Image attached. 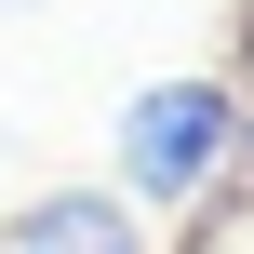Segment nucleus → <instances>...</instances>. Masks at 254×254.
Wrapping results in <instances>:
<instances>
[{
  "mask_svg": "<svg viewBox=\"0 0 254 254\" xmlns=\"http://www.w3.org/2000/svg\"><path fill=\"white\" fill-rule=\"evenodd\" d=\"M228 174H254V107L214 67L147 80V94L121 107V201H134V214H188V201L228 188Z\"/></svg>",
  "mask_w": 254,
  "mask_h": 254,
  "instance_id": "nucleus-1",
  "label": "nucleus"
},
{
  "mask_svg": "<svg viewBox=\"0 0 254 254\" xmlns=\"http://www.w3.org/2000/svg\"><path fill=\"white\" fill-rule=\"evenodd\" d=\"M0 254H147V214L121 188H40L27 214H0Z\"/></svg>",
  "mask_w": 254,
  "mask_h": 254,
  "instance_id": "nucleus-2",
  "label": "nucleus"
}]
</instances>
